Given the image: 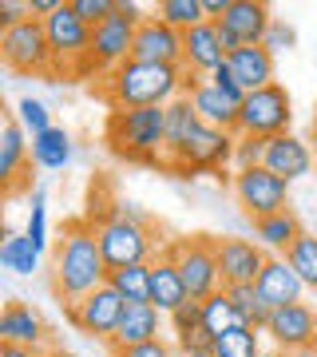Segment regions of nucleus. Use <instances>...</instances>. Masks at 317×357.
<instances>
[{
  "mask_svg": "<svg viewBox=\"0 0 317 357\" xmlns=\"http://www.w3.org/2000/svg\"><path fill=\"white\" fill-rule=\"evenodd\" d=\"M107 258L100 250L95 227L88 218H72L63 227V238L56 246V270H52V290L60 294V302H84L88 294L107 286Z\"/></svg>",
  "mask_w": 317,
  "mask_h": 357,
  "instance_id": "f257e3e1",
  "label": "nucleus"
},
{
  "mask_svg": "<svg viewBox=\"0 0 317 357\" xmlns=\"http://www.w3.org/2000/svg\"><path fill=\"white\" fill-rule=\"evenodd\" d=\"M159 333H163V314L151 302H135V306H127L115 337L107 342V354L115 357V354H123V349H135V345L159 342Z\"/></svg>",
  "mask_w": 317,
  "mask_h": 357,
  "instance_id": "aec40b11",
  "label": "nucleus"
},
{
  "mask_svg": "<svg viewBox=\"0 0 317 357\" xmlns=\"http://www.w3.org/2000/svg\"><path fill=\"white\" fill-rule=\"evenodd\" d=\"M206 84H210V88L218 91V96H226V100L234 103V107H242V103H246V96H250V91H246V88L238 84V76H234V68H230V64H218L215 72L206 76Z\"/></svg>",
  "mask_w": 317,
  "mask_h": 357,
  "instance_id": "58836bf2",
  "label": "nucleus"
},
{
  "mask_svg": "<svg viewBox=\"0 0 317 357\" xmlns=\"http://www.w3.org/2000/svg\"><path fill=\"white\" fill-rule=\"evenodd\" d=\"M258 298L266 302L270 310H281V306H293V302H305V282L297 278V270L286 262V255H270L262 274H258Z\"/></svg>",
  "mask_w": 317,
  "mask_h": 357,
  "instance_id": "f3484780",
  "label": "nucleus"
},
{
  "mask_svg": "<svg viewBox=\"0 0 317 357\" xmlns=\"http://www.w3.org/2000/svg\"><path fill=\"white\" fill-rule=\"evenodd\" d=\"M95 238H100V250L107 258V270H123V266H143V262H155L163 255V230L155 222H135L127 218L115 203V211L95 227Z\"/></svg>",
  "mask_w": 317,
  "mask_h": 357,
  "instance_id": "20e7f679",
  "label": "nucleus"
},
{
  "mask_svg": "<svg viewBox=\"0 0 317 357\" xmlns=\"http://www.w3.org/2000/svg\"><path fill=\"white\" fill-rule=\"evenodd\" d=\"M286 262L297 270V278L305 282V290H314V294H317V234H309V230H305L302 238L290 246Z\"/></svg>",
  "mask_w": 317,
  "mask_h": 357,
  "instance_id": "c9c22d12",
  "label": "nucleus"
},
{
  "mask_svg": "<svg viewBox=\"0 0 317 357\" xmlns=\"http://www.w3.org/2000/svg\"><path fill=\"white\" fill-rule=\"evenodd\" d=\"M151 13H143L139 4H127V0H119L115 4V13L103 20V24L91 28V72L100 79H107L111 72H119V68L131 60V48H135V32H139V24L147 20Z\"/></svg>",
  "mask_w": 317,
  "mask_h": 357,
  "instance_id": "39448f33",
  "label": "nucleus"
},
{
  "mask_svg": "<svg viewBox=\"0 0 317 357\" xmlns=\"http://www.w3.org/2000/svg\"><path fill=\"white\" fill-rule=\"evenodd\" d=\"M56 60V76H91V24H84L72 8V0H63L60 8L44 20Z\"/></svg>",
  "mask_w": 317,
  "mask_h": 357,
  "instance_id": "6e6552de",
  "label": "nucleus"
},
{
  "mask_svg": "<svg viewBox=\"0 0 317 357\" xmlns=\"http://www.w3.org/2000/svg\"><path fill=\"white\" fill-rule=\"evenodd\" d=\"M290 123H293V103H290V91L281 88V84L250 91L238 112V135L274 139V135H286Z\"/></svg>",
  "mask_w": 317,
  "mask_h": 357,
  "instance_id": "9b49d317",
  "label": "nucleus"
},
{
  "mask_svg": "<svg viewBox=\"0 0 317 357\" xmlns=\"http://www.w3.org/2000/svg\"><path fill=\"white\" fill-rule=\"evenodd\" d=\"M171 330H175V349L190 354V349H210L215 337L203 333V302H187L183 310L171 314Z\"/></svg>",
  "mask_w": 317,
  "mask_h": 357,
  "instance_id": "a878e982",
  "label": "nucleus"
},
{
  "mask_svg": "<svg viewBox=\"0 0 317 357\" xmlns=\"http://www.w3.org/2000/svg\"><path fill=\"white\" fill-rule=\"evenodd\" d=\"M226 64L234 68V76L246 91H258V88H270V84H278L274 79V52H266L262 44H246V48L230 52Z\"/></svg>",
  "mask_w": 317,
  "mask_h": 357,
  "instance_id": "b1692460",
  "label": "nucleus"
},
{
  "mask_svg": "<svg viewBox=\"0 0 317 357\" xmlns=\"http://www.w3.org/2000/svg\"><path fill=\"white\" fill-rule=\"evenodd\" d=\"M107 286L123 298L127 306H135V302H151V262L111 270V274H107Z\"/></svg>",
  "mask_w": 317,
  "mask_h": 357,
  "instance_id": "7c9ffc66",
  "label": "nucleus"
},
{
  "mask_svg": "<svg viewBox=\"0 0 317 357\" xmlns=\"http://www.w3.org/2000/svg\"><path fill=\"white\" fill-rule=\"evenodd\" d=\"M163 24H171L175 32H190V28H199L206 24V8H203V0H159L151 8Z\"/></svg>",
  "mask_w": 317,
  "mask_h": 357,
  "instance_id": "473e14b6",
  "label": "nucleus"
},
{
  "mask_svg": "<svg viewBox=\"0 0 317 357\" xmlns=\"http://www.w3.org/2000/svg\"><path fill=\"white\" fill-rule=\"evenodd\" d=\"M218 64H226V52H222V40H218L215 20H206V24L183 32V68H187V72L210 76Z\"/></svg>",
  "mask_w": 317,
  "mask_h": 357,
  "instance_id": "412c9836",
  "label": "nucleus"
},
{
  "mask_svg": "<svg viewBox=\"0 0 317 357\" xmlns=\"http://www.w3.org/2000/svg\"><path fill=\"white\" fill-rule=\"evenodd\" d=\"M131 60H139V64H175V68H183V32H175L171 24H163V20L151 13L139 24V32H135Z\"/></svg>",
  "mask_w": 317,
  "mask_h": 357,
  "instance_id": "2eb2a0df",
  "label": "nucleus"
},
{
  "mask_svg": "<svg viewBox=\"0 0 317 357\" xmlns=\"http://www.w3.org/2000/svg\"><path fill=\"white\" fill-rule=\"evenodd\" d=\"M0 345H24V349H44L48 345V321L40 318V310L13 298L0 310Z\"/></svg>",
  "mask_w": 317,
  "mask_h": 357,
  "instance_id": "a211bd4d",
  "label": "nucleus"
},
{
  "mask_svg": "<svg viewBox=\"0 0 317 357\" xmlns=\"http://www.w3.org/2000/svg\"><path fill=\"white\" fill-rule=\"evenodd\" d=\"M234 147H238V135L222 128H210V123H199L190 131V139L175 151V159L167 163V171L178 178H194V175H218L222 183H230L234 175H226V163H234Z\"/></svg>",
  "mask_w": 317,
  "mask_h": 357,
  "instance_id": "423d86ee",
  "label": "nucleus"
},
{
  "mask_svg": "<svg viewBox=\"0 0 317 357\" xmlns=\"http://www.w3.org/2000/svg\"><path fill=\"white\" fill-rule=\"evenodd\" d=\"M0 60H4V68H13L16 76H56L44 20H24L16 28H4L0 32Z\"/></svg>",
  "mask_w": 317,
  "mask_h": 357,
  "instance_id": "1a4fd4ad",
  "label": "nucleus"
},
{
  "mask_svg": "<svg viewBox=\"0 0 317 357\" xmlns=\"http://www.w3.org/2000/svg\"><path fill=\"white\" fill-rule=\"evenodd\" d=\"M190 103H194V112H199V119H203V123L222 128V131H234V135H238V112H242V107H234L226 96H218L210 84H203V88L194 91V96H190Z\"/></svg>",
  "mask_w": 317,
  "mask_h": 357,
  "instance_id": "bb28decb",
  "label": "nucleus"
},
{
  "mask_svg": "<svg viewBox=\"0 0 317 357\" xmlns=\"http://www.w3.org/2000/svg\"><path fill=\"white\" fill-rule=\"evenodd\" d=\"M103 143L115 159L167 171V107H131V112H107Z\"/></svg>",
  "mask_w": 317,
  "mask_h": 357,
  "instance_id": "7ed1b4c3",
  "label": "nucleus"
},
{
  "mask_svg": "<svg viewBox=\"0 0 317 357\" xmlns=\"http://www.w3.org/2000/svg\"><path fill=\"white\" fill-rule=\"evenodd\" d=\"M258 357H293V354H286V349H278V345H270V349H262Z\"/></svg>",
  "mask_w": 317,
  "mask_h": 357,
  "instance_id": "49530a36",
  "label": "nucleus"
},
{
  "mask_svg": "<svg viewBox=\"0 0 317 357\" xmlns=\"http://www.w3.org/2000/svg\"><path fill=\"white\" fill-rule=\"evenodd\" d=\"M270 342L286 349V354H302V349H317V310L309 302H293L270 314L266 330Z\"/></svg>",
  "mask_w": 317,
  "mask_h": 357,
  "instance_id": "ddd939ff",
  "label": "nucleus"
},
{
  "mask_svg": "<svg viewBox=\"0 0 317 357\" xmlns=\"http://www.w3.org/2000/svg\"><path fill=\"white\" fill-rule=\"evenodd\" d=\"M28 167H32V139H28L24 128L8 115L4 128H0V183H4V195L24 191Z\"/></svg>",
  "mask_w": 317,
  "mask_h": 357,
  "instance_id": "dca6fc26",
  "label": "nucleus"
},
{
  "mask_svg": "<svg viewBox=\"0 0 317 357\" xmlns=\"http://www.w3.org/2000/svg\"><path fill=\"white\" fill-rule=\"evenodd\" d=\"M13 119L20 123V128H24V135H28V139H36V135H44L48 128H56V123H52L48 103H44V100H32V96H24V100H16Z\"/></svg>",
  "mask_w": 317,
  "mask_h": 357,
  "instance_id": "e433bc0d",
  "label": "nucleus"
},
{
  "mask_svg": "<svg viewBox=\"0 0 317 357\" xmlns=\"http://www.w3.org/2000/svg\"><path fill=\"white\" fill-rule=\"evenodd\" d=\"M115 4H119V0H72V8H76V16L79 20H84V24H103V20H107V16L115 13Z\"/></svg>",
  "mask_w": 317,
  "mask_h": 357,
  "instance_id": "a19ab883",
  "label": "nucleus"
},
{
  "mask_svg": "<svg viewBox=\"0 0 317 357\" xmlns=\"http://www.w3.org/2000/svg\"><path fill=\"white\" fill-rule=\"evenodd\" d=\"M266 143L258 135H238V147H234V171H246V167H262L266 163Z\"/></svg>",
  "mask_w": 317,
  "mask_h": 357,
  "instance_id": "ea45409f",
  "label": "nucleus"
},
{
  "mask_svg": "<svg viewBox=\"0 0 317 357\" xmlns=\"http://www.w3.org/2000/svg\"><path fill=\"white\" fill-rule=\"evenodd\" d=\"M293 44H297V32H293L286 20H274V24H270V32H266V40H262V48L274 52V56H278V52H290Z\"/></svg>",
  "mask_w": 317,
  "mask_h": 357,
  "instance_id": "79ce46f5",
  "label": "nucleus"
},
{
  "mask_svg": "<svg viewBox=\"0 0 317 357\" xmlns=\"http://www.w3.org/2000/svg\"><path fill=\"white\" fill-rule=\"evenodd\" d=\"M123 314H127V302L111 290V286H100V290L88 294L84 302H68V306H63V318L72 321L79 333H88V337H95V342H103V345L115 337Z\"/></svg>",
  "mask_w": 317,
  "mask_h": 357,
  "instance_id": "f8f14e48",
  "label": "nucleus"
},
{
  "mask_svg": "<svg viewBox=\"0 0 317 357\" xmlns=\"http://www.w3.org/2000/svg\"><path fill=\"white\" fill-rule=\"evenodd\" d=\"M222 290H226V298L238 306V314L250 321L254 330H266V321H270V314H274V310L258 298V286H254V282H246V286H222Z\"/></svg>",
  "mask_w": 317,
  "mask_h": 357,
  "instance_id": "f704fd0d",
  "label": "nucleus"
},
{
  "mask_svg": "<svg viewBox=\"0 0 317 357\" xmlns=\"http://www.w3.org/2000/svg\"><path fill=\"white\" fill-rule=\"evenodd\" d=\"M293 357H317V349H302V354H293Z\"/></svg>",
  "mask_w": 317,
  "mask_h": 357,
  "instance_id": "09e8293b",
  "label": "nucleus"
},
{
  "mask_svg": "<svg viewBox=\"0 0 317 357\" xmlns=\"http://www.w3.org/2000/svg\"><path fill=\"white\" fill-rule=\"evenodd\" d=\"M305 230L297 222L293 211H281V215H270V218H258L254 222V243L262 246L266 255H290V246L302 238Z\"/></svg>",
  "mask_w": 317,
  "mask_h": 357,
  "instance_id": "393cba45",
  "label": "nucleus"
},
{
  "mask_svg": "<svg viewBox=\"0 0 317 357\" xmlns=\"http://www.w3.org/2000/svg\"><path fill=\"white\" fill-rule=\"evenodd\" d=\"M230 191H234L242 215L250 218V222L290 211V183L278 178L274 171H266V167H246V171H234Z\"/></svg>",
  "mask_w": 317,
  "mask_h": 357,
  "instance_id": "9d476101",
  "label": "nucleus"
},
{
  "mask_svg": "<svg viewBox=\"0 0 317 357\" xmlns=\"http://www.w3.org/2000/svg\"><path fill=\"white\" fill-rule=\"evenodd\" d=\"M218 250V270H222V286H246L258 282L262 266H266V250L254 238H215Z\"/></svg>",
  "mask_w": 317,
  "mask_h": 357,
  "instance_id": "4468645a",
  "label": "nucleus"
},
{
  "mask_svg": "<svg viewBox=\"0 0 317 357\" xmlns=\"http://www.w3.org/2000/svg\"><path fill=\"white\" fill-rule=\"evenodd\" d=\"M187 72L175 64H139L127 60L119 72L100 79V96L111 112H131V107H171L183 96Z\"/></svg>",
  "mask_w": 317,
  "mask_h": 357,
  "instance_id": "f03ea898",
  "label": "nucleus"
},
{
  "mask_svg": "<svg viewBox=\"0 0 317 357\" xmlns=\"http://www.w3.org/2000/svg\"><path fill=\"white\" fill-rule=\"evenodd\" d=\"M24 234L40 255L48 250V191H44V187H32V211H28Z\"/></svg>",
  "mask_w": 317,
  "mask_h": 357,
  "instance_id": "4c0bfd02",
  "label": "nucleus"
},
{
  "mask_svg": "<svg viewBox=\"0 0 317 357\" xmlns=\"http://www.w3.org/2000/svg\"><path fill=\"white\" fill-rule=\"evenodd\" d=\"M242 326H250V321L238 314V306L226 298V290L210 294V298L203 302V333H210V337H222V333L242 330Z\"/></svg>",
  "mask_w": 317,
  "mask_h": 357,
  "instance_id": "c756f323",
  "label": "nucleus"
},
{
  "mask_svg": "<svg viewBox=\"0 0 317 357\" xmlns=\"http://www.w3.org/2000/svg\"><path fill=\"white\" fill-rule=\"evenodd\" d=\"M24 20H32V13H28V0H0V32H4V28L24 24Z\"/></svg>",
  "mask_w": 317,
  "mask_h": 357,
  "instance_id": "37998d69",
  "label": "nucleus"
},
{
  "mask_svg": "<svg viewBox=\"0 0 317 357\" xmlns=\"http://www.w3.org/2000/svg\"><path fill=\"white\" fill-rule=\"evenodd\" d=\"M190 302L187 286H183V274L175 270V262L171 258H155L151 262V306L159 310V314H175V310H183Z\"/></svg>",
  "mask_w": 317,
  "mask_h": 357,
  "instance_id": "5701e85b",
  "label": "nucleus"
},
{
  "mask_svg": "<svg viewBox=\"0 0 317 357\" xmlns=\"http://www.w3.org/2000/svg\"><path fill=\"white\" fill-rule=\"evenodd\" d=\"M72 135L63 128H48L44 135H36L32 139V163L40 167V171H63V167L72 163Z\"/></svg>",
  "mask_w": 317,
  "mask_h": 357,
  "instance_id": "cd10ccee",
  "label": "nucleus"
},
{
  "mask_svg": "<svg viewBox=\"0 0 317 357\" xmlns=\"http://www.w3.org/2000/svg\"><path fill=\"white\" fill-rule=\"evenodd\" d=\"M178 357H215L210 349H190V354H178Z\"/></svg>",
  "mask_w": 317,
  "mask_h": 357,
  "instance_id": "de8ad7c7",
  "label": "nucleus"
},
{
  "mask_svg": "<svg viewBox=\"0 0 317 357\" xmlns=\"http://www.w3.org/2000/svg\"><path fill=\"white\" fill-rule=\"evenodd\" d=\"M266 171H274L278 178H286V183H293V178L309 175L317 167V155L314 147L305 139H297L293 131H286V135H274V139L266 143Z\"/></svg>",
  "mask_w": 317,
  "mask_h": 357,
  "instance_id": "6ab92c4d",
  "label": "nucleus"
},
{
  "mask_svg": "<svg viewBox=\"0 0 317 357\" xmlns=\"http://www.w3.org/2000/svg\"><path fill=\"white\" fill-rule=\"evenodd\" d=\"M314 135H317V112H314Z\"/></svg>",
  "mask_w": 317,
  "mask_h": 357,
  "instance_id": "8fccbe9b",
  "label": "nucleus"
},
{
  "mask_svg": "<svg viewBox=\"0 0 317 357\" xmlns=\"http://www.w3.org/2000/svg\"><path fill=\"white\" fill-rule=\"evenodd\" d=\"M199 123H203V119H199V112H194V103H190L187 96H178V100L167 107V147H163L167 163L175 159V151L190 139V131L199 128Z\"/></svg>",
  "mask_w": 317,
  "mask_h": 357,
  "instance_id": "c85d7f7f",
  "label": "nucleus"
},
{
  "mask_svg": "<svg viewBox=\"0 0 317 357\" xmlns=\"http://www.w3.org/2000/svg\"><path fill=\"white\" fill-rule=\"evenodd\" d=\"M0 262L4 270H13L20 278H32L40 266V250L28 243V234H16V230H4V243H0Z\"/></svg>",
  "mask_w": 317,
  "mask_h": 357,
  "instance_id": "2f4dec72",
  "label": "nucleus"
},
{
  "mask_svg": "<svg viewBox=\"0 0 317 357\" xmlns=\"http://www.w3.org/2000/svg\"><path fill=\"white\" fill-rule=\"evenodd\" d=\"M210 354H215V357H258V354H262V330L242 326V330L222 333V337H215Z\"/></svg>",
  "mask_w": 317,
  "mask_h": 357,
  "instance_id": "72a5a7b5",
  "label": "nucleus"
},
{
  "mask_svg": "<svg viewBox=\"0 0 317 357\" xmlns=\"http://www.w3.org/2000/svg\"><path fill=\"white\" fill-rule=\"evenodd\" d=\"M115 357H178V349L171 342H147V345H135V349H123V354H115Z\"/></svg>",
  "mask_w": 317,
  "mask_h": 357,
  "instance_id": "c03bdc74",
  "label": "nucleus"
},
{
  "mask_svg": "<svg viewBox=\"0 0 317 357\" xmlns=\"http://www.w3.org/2000/svg\"><path fill=\"white\" fill-rule=\"evenodd\" d=\"M163 258L175 262L183 274L190 302H206L210 294L222 290V270H218V250L210 234H187V238H171L163 246Z\"/></svg>",
  "mask_w": 317,
  "mask_h": 357,
  "instance_id": "0eeeda50",
  "label": "nucleus"
},
{
  "mask_svg": "<svg viewBox=\"0 0 317 357\" xmlns=\"http://www.w3.org/2000/svg\"><path fill=\"white\" fill-rule=\"evenodd\" d=\"M274 20H278V16L270 13V4H262V0H230V8H226V16L218 20V28L234 32L242 44H262Z\"/></svg>",
  "mask_w": 317,
  "mask_h": 357,
  "instance_id": "4be33fe9",
  "label": "nucleus"
},
{
  "mask_svg": "<svg viewBox=\"0 0 317 357\" xmlns=\"http://www.w3.org/2000/svg\"><path fill=\"white\" fill-rule=\"evenodd\" d=\"M0 357H63V354H56V349H24V345H0Z\"/></svg>",
  "mask_w": 317,
  "mask_h": 357,
  "instance_id": "a18cd8bd",
  "label": "nucleus"
}]
</instances>
